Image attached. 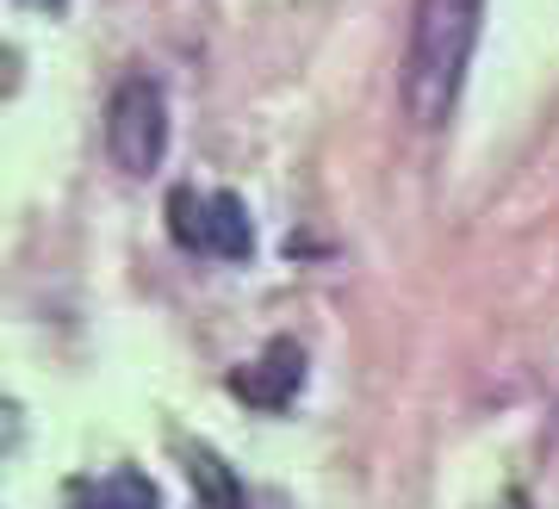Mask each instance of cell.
I'll use <instances>...</instances> for the list:
<instances>
[{"mask_svg": "<svg viewBox=\"0 0 559 509\" xmlns=\"http://www.w3.org/2000/svg\"><path fill=\"white\" fill-rule=\"evenodd\" d=\"M485 32V0H411V44H404V113L423 131L448 125L466 87V62L479 50Z\"/></svg>", "mask_w": 559, "mask_h": 509, "instance_id": "6da1fadb", "label": "cell"}, {"mask_svg": "<svg viewBox=\"0 0 559 509\" xmlns=\"http://www.w3.org/2000/svg\"><path fill=\"white\" fill-rule=\"evenodd\" d=\"M106 150L124 175H156L168 156V99L150 75H124L106 106Z\"/></svg>", "mask_w": 559, "mask_h": 509, "instance_id": "7a4b0ae2", "label": "cell"}, {"mask_svg": "<svg viewBox=\"0 0 559 509\" xmlns=\"http://www.w3.org/2000/svg\"><path fill=\"white\" fill-rule=\"evenodd\" d=\"M193 497H200V509H249L242 485L230 478V466L218 453H193Z\"/></svg>", "mask_w": 559, "mask_h": 509, "instance_id": "8992f818", "label": "cell"}, {"mask_svg": "<svg viewBox=\"0 0 559 509\" xmlns=\"http://www.w3.org/2000/svg\"><path fill=\"white\" fill-rule=\"evenodd\" d=\"M305 386V348L299 342H267L261 348V360H249L242 372H230V392L249 404V411H286L293 398H299Z\"/></svg>", "mask_w": 559, "mask_h": 509, "instance_id": "277c9868", "label": "cell"}, {"mask_svg": "<svg viewBox=\"0 0 559 509\" xmlns=\"http://www.w3.org/2000/svg\"><path fill=\"white\" fill-rule=\"evenodd\" d=\"M168 230H175L180 249L193 254H218V261H249L255 254V224H249L237 193L175 187L168 193Z\"/></svg>", "mask_w": 559, "mask_h": 509, "instance_id": "3957f363", "label": "cell"}, {"mask_svg": "<svg viewBox=\"0 0 559 509\" xmlns=\"http://www.w3.org/2000/svg\"><path fill=\"white\" fill-rule=\"evenodd\" d=\"M75 509H156V485L138 466H119L106 478H94V485H81Z\"/></svg>", "mask_w": 559, "mask_h": 509, "instance_id": "5b68a950", "label": "cell"}]
</instances>
